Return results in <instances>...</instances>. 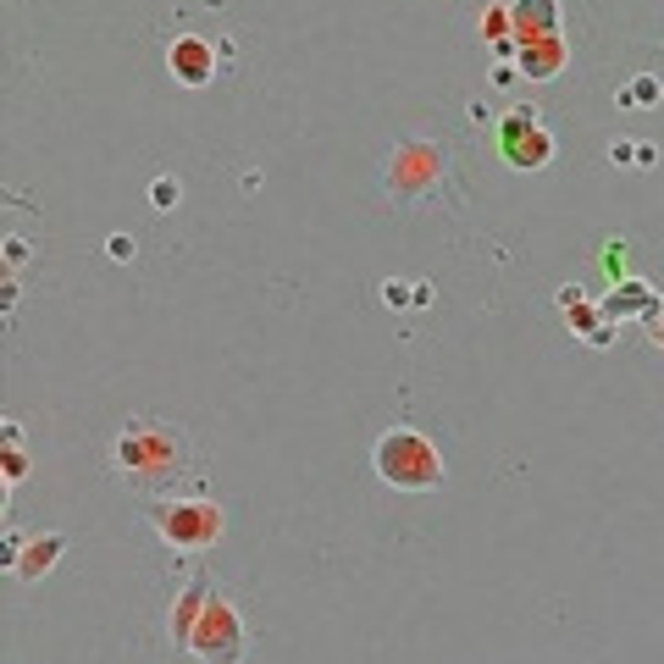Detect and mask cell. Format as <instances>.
Returning a JSON list of instances; mask_svg holds the SVG:
<instances>
[{
	"label": "cell",
	"instance_id": "9",
	"mask_svg": "<svg viewBox=\"0 0 664 664\" xmlns=\"http://www.w3.org/2000/svg\"><path fill=\"white\" fill-rule=\"evenodd\" d=\"M559 62H565V45H559L554 34H537V45H526V67H521V73H532V78H554Z\"/></svg>",
	"mask_w": 664,
	"mask_h": 664
},
{
	"label": "cell",
	"instance_id": "6",
	"mask_svg": "<svg viewBox=\"0 0 664 664\" xmlns=\"http://www.w3.org/2000/svg\"><path fill=\"white\" fill-rule=\"evenodd\" d=\"M167 67H172V78H178L183 89H205V84L216 78V51H211L205 40H178V45L167 51Z\"/></svg>",
	"mask_w": 664,
	"mask_h": 664
},
{
	"label": "cell",
	"instance_id": "1",
	"mask_svg": "<svg viewBox=\"0 0 664 664\" xmlns=\"http://www.w3.org/2000/svg\"><path fill=\"white\" fill-rule=\"evenodd\" d=\"M172 636H178L194 658H205V664H238V658H244V620H238V609H233L222 592H211L205 576H200V581L183 592V603L172 609Z\"/></svg>",
	"mask_w": 664,
	"mask_h": 664
},
{
	"label": "cell",
	"instance_id": "7",
	"mask_svg": "<svg viewBox=\"0 0 664 664\" xmlns=\"http://www.w3.org/2000/svg\"><path fill=\"white\" fill-rule=\"evenodd\" d=\"M62 548H67V537H56V532H51V537H34V543H29V554H18L12 576H23V581H40V576H45V570L62 559Z\"/></svg>",
	"mask_w": 664,
	"mask_h": 664
},
{
	"label": "cell",
	"instance_id": "3",
	"mask_svg": "<svg viewBox=\"0 0 664 664\" xmlns=\"http://www.w3.org/2000/svg\"><path fill=\"white\" fill-rule=\"evenodd\" d=\"M117 465L139 482V488H161L172 476H183V438H172L167 427L156 421H133L122 438H117Z\"/></svg>",
	"mask_w": 664,
	"mask_h": 664
},
{
	"label": "cell",
	"instance_id": "2",
	"mask_svg": "<svg viewBox=\"0 0 664 664\" xmlns=\"http://www.w3.org/2000/svg\"><path fill=\"white\" fill-rule=\"evenodd\" d=\"M372 465H377V476H383L388 488H399V493H432V488H443V454H438L421 432H410V427L383 432Z\"/></svg>",
	"mask_w": 664,
	"mask_h": 664
},
{
	"label": "cell",
	"instance_id": "11",
	"mask_svg": "<svg viewBox=\"0 0 664 664\" xmlns=\"http://www.w3.org/2000/svg\"><path fill=\"white\" fill-rule=\"evenodd\" d=\"M111 255H117V260H128V255H133V238H128V233H117V238H111Z\"/></svg>",
	"mask_w": 664,
	"mask_h": 664
},
{
	"label": "cell",
	"instance_id": "8",
	"mask_svg": "<svg viewBox=\"0 0 664 664\" xmlns=\"http://www.w3.org/2000/svg\"><path fill=\"white\" fill-rule=\"evenodd\" d=\"M510 18H515V29L521 34H554V23H559V0H515L510 7Z\"/></svg>",
	"mask_w": 664,
	"mask_h": 664
},
{
	"label": "cell",
	"instance_id": "4",
	"mask_svg": "<svg viewBox=\"0 0 664 664\" xmlns=\"http://www.w3.org/2000/svg\"><path fill=\"white\" fill-rule=\"evenodd\" d=\"M150 526L161 532L167 548L200 554V548H211L222 537V504H211V499H183V504L150 499Z\"/></svg>",
	"mask_w": 664,
	"mask_h": 664
},
{
	"label": "cell",
	"instance_id": "10",
	"mask_svg": "<svg viewBox=\"0 0 664 664\" xmlns=\"http://www.w3.org/2000/svg\"><path fill=\"white\" fill-rule=\"evenodd\" d=\"M150 200H156V211H172V205H178V183H172V178H161V183L150 189Z\"/></svg>",
	"mask_w": 664,
	"mask_h": 664
},
{
	"label": "cell",
	"instance_id": "5",
	"mask_svg": "<svg viewBox=\"0 0 664 664\" xmlns=\"http://www.w3.org/2000/svg\"><path fill=\"white\" fill-rule=\"evenodd\" d=\"M499 150H504V161L521 167V172H537V167L554 161V139H548V128L537 122V111H526V106L499 122Z\"/></svg>",
	"mask_w": 664,
	"mask_h": 664
}]
</instances>
